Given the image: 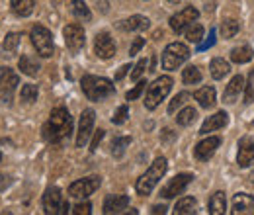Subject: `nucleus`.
I'll return each instance as SVG.
<instances>
[{"mask_svg": "<svg viewBox=\"0 0 254 215\" xmlns=\"http://www.w3.org/2000/svg\"><path fill=\"white\" fill-rule=\"evenodd\" d=\"M127 116H129V108H127L126 104H124V106H120V108L116 110V114H114V118H112V123H116V125H122V123L127 122Z\"/></svg>", "mask_w": 254, "mask_h": 215, "instance_id": "nucleus-39", "label": "nucleus"}, {"mask_svg": "<svg viewBox=\"0 0 254 215\" xmlns=\"http://www.w3.org/2000/svg\"><path fill=\"white\" fill-rule=\"evenodd\" d=\"M151 212H153V214H157V215H159V214H166V206H155Z\"/></svg>", "mask_w": 254, "mask_h": 215, "instance_id": "nucleus-48", "label": "nucleus"}, {"mask_svg": "<svg viewBox=\"0 0 254 215\" xmlns=\"http://www.w3.org/2000/svg\"><path fill=\"white\" fill-rule=\"evenodd\" d=\"M193 98H195L197 104H199L201 108H205V110L213 108L215 102H217V94H215V88H213V86H201L197 92L193 94Z\"/></svg>", "mask_w": 254, "mask_h": 215, "instance_id": "nucleus-22", "label": "nucleus"}, {"mask_svg": "<svg viewBox=\"0 0 254 215\" xmlns=\"http://www.w3.org/2000/svg\"><path fill=\"white\" fill-rule=\"evenodd\" d=\"M20 33H16V31H12V33H8L6 37H4V41H2V49H4V53H8V55H12V53H16V49H18V45H20Z\"/></svg>", "mask_w": 254, "mask_h": 215, "instance_id": "nucleus-31", "label": "nucleus"}, {"mask_svg": "<svg viewBox=\"0 0 254 215\" xmlns=\"http://www.w3.org/2000/svg\"><path fill=\"white\" fill-rule=\"evenodd\" d=\"M231 212L235 215L241 214H251L254 210V198L251 194H235L233 196V202H231Z\"/></svg>", "mask_w": 254, "mask_h": 215, "instance_id": "nucleus-18", "label": "nucleus"}, {"mask_svg": "<svg viewBox=\"0 0 254 215\" xmlns=\"http://www.w3.org/2000/svg\"><path fill=\"white\" fill-rule=\"evenodd\" d=\"M129 145H131V137H118V139H114V143H112V154L116 158H122Z\"/></svg>", "mask_w": 254, "mask_h": 215, "instance_id": "nucleus-34", "label": "nucleus"}, {"mask_svg": "<svg viewBox=\"0 0 254 215\" xmlns=\"http://www.w3.org/2000/svg\"><path fill=\"white\" fill-rule=\"evenodd\" d=\"M254 102V88H253V84L249 82L247 84V94H245V104H253Z\"/></svg>", "mask_w": 254, "mask_h": 215, "instance_id": "nucleus-45", "label": "nucleus"}, {"mask_svg": "<svg viewBox=\"0 0 254 215\" xmlns=\"http://www.w3.org/2000/svg\"><path fill=\"white\" fill-rule=\"evenodd\" d=\"M12 184V178L10 176H4V174H0V192L2 190H6L8 186Z\"/></svg>", "mask_w": 254, "mask_h": 215, "instance_id": "nucleus-47", "label": "nucleus"}, {"mask_svg": "<svg viewBox=\"0 0 254 215\" xmlns=\"http://www.w3.org/2000/svg\"><path fill=\"white\" fill-rule=\"evenodd\" d=\"M182 82L184 84H197V82H201V71L197 69V67H186L184 71H182Z\"/></svg>", "mask_w": 254, "mask_h": 215, "instance_id": "nucleus-30", "label": "nucleus"}, {"mask_svg": "<svg viewBox=\"0 0 254 215\" xmlns=\"http://www.w3.org/2000/svg\"><path fill=\"white\" fill-rule=\"evenodd\" d=\"M72 14L78 20H84V22H88L92 18V12H90V8L86 6L84 0H72Z\"/></svg>", "mask_w": 254, "mask_h": 215, "instance_id": "nucleus-29", "label": "nucleus"}, {"mask_svg": "<svg viewBox=\"0 0 254 215\" xmlns=\"http://www.w3.org/2000/svg\"><path fill=\"white\" fill-rule=\"evenodd\" d=\"M72 214H74V215H90V214H92V204H90V202L76 204V206L72 208Z\"/></svg>", "mask_w": 254, "mask_h": 215, "instance_id": "nucleus-42", "label": "nucleus"}, {"mask_svg": "<svg viewBox=\"0 0 254 215\" xmlns=\"http://www.w3.org/2000/svg\"><path fill=\"white\" fill-rule=\"evenodd\" d=\"M168 2H170V4H178L180 0H168Z\"/></svg>", "mask_w": 254, "mask_h": 215, "instance_id": "nucleus-49", "label": "nucleus"}, {"mask_svg": "<svg viewBox=\"0 0 254 215\" xmlns=\"http://www.w3.org/2000/svg\"><path fill=\"white\" fill-rule=\"evenodd\" d=\"M129 69H133V67H131V65H124V67H122V69L116 72V80H122L127 72H129Z\"/></svg>", "mask_w": 254, "mask_h": 215, "instance_id": "nucleus-46", "label": "nucleus"}, {"mask_svg": "<svg viewBox=\"0 0 254 215\" xmlns=\"http://www.w3.org/2000/svg\"><path fill=\"white\" fill-rule=\"evenodd\" d=\"M195 116H197V112H195L193 108H190V106H188V108H182V110L178 112V116H176V123L182 125V127H186V125L193 123Z\"/></svg>", "mask_w": 254, "mask_h": 215, "instance_id": "nucleus-35", "label": "nucleus"}, {"mask_svg": "<svg viewBox=\"0 0 254 215\" xmlns=\"http://www.w3.org/2000/svg\"><path fill=\"white\" fill-rule=\"evenodd\" d=\"M225 212H227V196H225V192H215L209 198V214L223 215Z\"/></svg>", "mask_w": 254, "mask_h": 215, "instance_id": "nucleus-24", "label": "nucleus"}, {"mask_svg": "<svg viewBox=\"0 0 254 215\" xmlns=\"http://www.w3.org/2000/svg\"><path fill=\"white\" fill-rule=\"evenodd\" d=\"M195 208H197V200L191 198V196H186V198H182V200L176 202V206H174V214L176 215L195 214Z\"/></svg>", "mask_w": 254, "mask_h": 215, "instance_id": "nucleus-26", "label": "nucleus"}, {"mask_svg": "<svg viewBox=\"0 0 254 215\" xmlns=\"http://www.w3.org/2000/svg\"><path fill=\"white\" fill-rule=\"evenodd\" d=\"M18 67H20V71H22L24 74H28V76H35V74L39 72V69H41L37 59H33L32 55H22L20 61H18Z\"/></svg>", "mask_w": 254, "mask_h": 215, "instance_id": "nucleus-27", "label": "nucleus"}, {"mask_svg": "<svg viewBox=\"0 0 254 215\" xmlns=\"http://www.w3.org/2000/svg\"><path fill=\"white\" fill-rule=\"evenodd\" d=\"M229 71H231L229 63L225 61V59H221V57H215V59H211V63H209V72H211L213 80L225 78V76L229 74Z\"/></svg>", "mask_w": 254, "mask_h": 215, "instance_id": "nucleus-23", "label": "nucleus"}, {"mask_svg": "<svg viewBox=\"0 0 254 215\" xmlns=\"http://www.w3.org/2000/svg\"><path fill=\"white\" fill-rule=\"evenodd\" d=\"M184 31H186V39L188 41H191V43H201V39H203V26L201 24L191 22Z\"/></svg>", "mask_w": 254, "mask_h": 215, "instance_id": "nucleus-32", "label": "nucleus"}, {"mask_svg": "<svg viewBox=\"0 0 254 215\" xmlns=\"http://www.w3.org/2000/svg\"><path fill=\"white\" fill-rule=\"evenodd\" d=\"M104 135H106V131H104V129H98V131L94 133V139H92V143H90V151H92V153L98 149V145H100V141L104 139Z\"/></svg>", "mask_w": 254, "mask_h": 215, "instance_id": "nucleus-44", "label": "nucleus"}, {"mask_svg": "<svg viewBox=\"0 0 254 215\" xmlns=\"http://www.w3.org/2000/svg\"><path fill=\"white\" fill-rule=\"evenodd\" d=\"M129 206V198L126 194H116V196H108L104 200V214L112 215V214H122L124 210H127Z\"/></svg>", "mask_w": 254, "mask_h": 215, "instance_id": "nucleus-17", "label": "nucleus"}, {"mask_svg": "<svg viewBox=\"0 0 254 215\" xmlns=\"http://www.w3.org/2000/svg\"><path fill=\"white\" fill-rule=\"evenodd\" d=\"M0 158H2V153H0Z\"/></svg>", "mask_w": 254, "mask_h": 215, "instance_id": "nucleus-50", "label": "nucleus"}, {"mask_svg": "<svg viewBox=\"0 0 254 215\" xmlns=\"http://www.w3.org/2000/svg\"><path fill=\"white\" fill-rule=\"evenodd\" d=\"M147 59H141V61L137 63L135 67H133V71H131V80H139L141 76H143V72H145V67H147Z\"/></svg>", "mask_w": 254, "mask_h": 215, "instance_id": "nucleus-41", "label": "nucleus"}, {"mask_svg": "<svg viewBox=\"0 0 254 215\" xmlns=\"http://www.w3.org/2000/svg\"><path fill=\"white\" fill-rule=\"evenodd\" d=\"M253 57H254V51H253V47H249V45H241V47H235V49L231 51V61L239 63V65L249 63Z\"/></svg>", "mask_w": 254, "mask_h": 215, "instance_id": "nucleus-28", "label": "nucleus"}, {"mask_svg": "<svg viewBox=\"0 0 254 215\" xmlns=\"http://www.w3.org/2000/svg\"><path fill=\"white\" fill-rule=\"evenodd\" d=\"M30 37H32V43H33V47H35V51H37L39 57H43V59L53 57V53H55L53 35H51V31L47 30L45 26H41V24L33 26Z\"/></svg>", "mask_w": 254, "mask_h": 215, "instance_id": "nucleus-4", "label": "nucleus"}, {"mask_svg": "<svg viewBox=\"0 0 254 215\" xmlns=\"http://www.w3.org/2000/svg\"><path fill=\"white\" fill-rule=\"evenodd\" d=\"M237 162H239V166H243V168L251 166L254 162V139H251V137L241 139V143H239V153H237Z\"/></svg>", "mask_w": 254, "mask_h": 215, "instance_id": "nucleus-16", "label": "nucleus"}, {"mask_svg": "<svg viewBox=\"0 0 254 215\" xmlns=\"http://www.w3.org/2000/svg\"><path fill=\"white\" fill-rule=\"evenodd\" d=\"M10 6H12V12L20 18H28L33 12V6H35V0H10Z\"/></svg>", "mask_w": 254, "mask_h": 215, "instance_id": "nucleus-25", "label": "nucleus"}, {"mask_svg": "<svg viewBox=\"0 0 254 215\" xmlns=\"http://www.w3.org/2000/svg\"><path fill=\"white\" fill-rule=\"evenodd\" d=\"M191 180H193V176H191L190 172H182V174H176L174 178H170L166 184L162 186V190H160V198H164V200H172V198H176L178 194H182L188 184H190Z\"/></svg>", "mask_w": 254, "mask_h": 215, "instance_id": "nucleus-10", "label": "nucleus"}, {"mask_svg": "<svg viewBox=\"0 0 254 215\" xmlns=\"http://www.w3.org/2000/svg\"><path fill=\"white\" fill-rule=\"evenodd\" d=\"M94 53L100 59H112L116 55V41L110 33L102 31L94 39Z\"/></svg>", "mask_w": 254, "mask_h": 215, "instance_id": "nucleus-14", "label": "nucleus"}, {"mask_svg": "<svg viewBox=\"0 0 254 215\" xmlns=\"http://www.w3.org/2000/svg\"><path fill=\"white\" fill-rule=\"evenodd\" d=\"M219 145H221V137H207V139H203V141H199L195 145L193 154H195L197 160L205 162V160H209L213 156V153L219 149Z\"/></svg>", "mask_w": 254, "mask_h": 215, "instance_id": "nucleus-15", "label": "nucleus"}, {"mask_svg": "<svg viewBox=\"0 0 254 215\" xmlns=\"http://www.w3.org/2000/svg\"><path fill=\"white\" fill-rule=\"evenodd\" d=\"M188 98H190V94H188V92L176 94V96H174V100L168 104V114H174V112H176L180 106H184V104L188 102Z\"/></svg>", "mask_w": 254, "mask_h": 215, "instance_id": "nucleus-37", "label": "nucleus"}, {"mask_svg": "<svg viewBox=\"0 0 254 215\" xmlns=\"http://www.w3.org/2000/svg\"><path fill=\"white\" fill-rule=\"evenodd\" d=\"M41 204H43V212L47 215H64L70 210V206L63 200V194L59 188H49L43 194Z\"/></svg>", "mask_w": 254, "mask_h": 215, "instance_id": "nucleus-7", "label": "nucleus"}, {"mask_svg": "<svg viewBox=\"0 0 254 215\" xmlns=\"http://www.w3.org/2000/svg\"><path fill=\"white\" fill-rule=\"evenodd\" d=\"M219 31H221V37L233 39V37L239 33V22H237V20H223Z\"/></svg>", "mask_w": 254, "mask_h": 215, "instance_id": "nucleus-33", "label": "nucleus"}, {"mask_svg": "<svg viewBox=\"0 0 254 215\" xmlns=\"http://www.w3.org/2000/svg\"><path fill=\"white\" fill-rule=\"evenodd\" d=\"M80 86H82L84 96L92 102H100L116 92V86L112 84V80L104 76H94V74H84L80 80Z\"/></svg>", "mask_w": 254, "mask_h": 215, "instance_id": "nucleus-2", "label": "nucleus"}, {"mask_svg": "<svg viewBox=\"0 0 254 215\" xmlns=\"http://www.w3.org/2000/svg\"><path fill=\"white\" fill-rule=\"evenodd\" d=\"M188 59H190V49L184 43H180V41L168 43L166 49L162 51V69L176 71L182 63H186Z\"/></svg>", "mask_w": 254, "mask_h": 215, "instance_id": "nucleus-6", "label": "nucleus"}, {"mask_svg": "<svg viewBox=\"0 0 254 215\" xmlns=\"http://www.w3.org/2000/svg\"><path fill=\"white\" fill-rule=\"evenodd\" d=\"M18 84H20V78L12 69H8V67L0 69V100L4 104H12V98H14Z\"/></svg>", "mask_w": 254, "mask_h": 215, "instance_id": "nucleus-8", "label": "nucleus"}, {"mask_svg": "<svg viewBox=\"0 0 254 215\" xmlns=\"http://www.w3.org/2000/svg\"><path fill=\"white\" fill-rule=\"evenodd\" d=\"M197 16H199L197 8L186 6V8H182L178 14H174V16L170 18V28H172V31H176V33H182V31L190 26L191 22L197 20Z\"/></svg>", "mask_w": 254, "mask_h": 215, "instance_id": "nucleus-13", "label": "nucleus"}, {"mask_svg": "<svg viewBox=\"0 0 254 215\" xmlns=\"http://www.w3.org/2000/svg\"><path fill=\"white\" fill-rule=\"evenodd\" d=\"M118 28H122L124 31H145L151 28V22H149V18L135 14V16L124 20L122 24H118Z\"/></svg>", "mask_w": 254, "mask_h": 215, "instance_id": "nucleus-21", "label": "nucleus"}, {"mask_svg": "<svg viewBox=\"0 0 254 215\" xmlns=\"http://www.w3.org/2000/svg\"><path fill=\"white\" fill-rule=\"evenodd\" d=\"M63 35H64V43H66V47H68V51L72 55H76L84 47V43H86V35H84V30H82L80 24H68L64 28Z\"/></svg>", "mask_w": 254, "mask_h": 215, "instance_id": "nucleus-11", "label": "nucleus"}, {"mask_svg": "<svg viewBox=\"0 0 254 215\" xmlns=\"http://www.w3.org/2000/svg\"><path fill=\"white\" fill-rule=\"evenodd\" d=\"M166 168H168V162H166L164 156L155 158V162H151L149 170L137 180V184H135L137 194H141V196H149V194L155 190V186L160 182V178L166 174Z\"/></svg>", "mask_w": 254, "mask_h": 215, "instance_id": "nucleus-3", "label": "nucleus"}, {"mask_svg": "<svg viewBox=\"0 0 254 215\" xmlns=\"http://www.w3.org/2000/svg\"><path fill=\"white\" fill-rule=\"evenodd\" d=\"M102 184V178L100 176H88V178H80L76 182L68 186V196L74 198V200H84L88 196H92L96 190Z\"/></svg>", "mask_w": 254, "mask_h": 215, "instance_id": "nucleus-9", "label": "nucleus"}, {"mask_svg": "<svg viewBox=\"0 0 254 215\" xmlns=\"http://www.w3.org/2000/svg\"><path fill=\"white\" fill-rule=\"evenodd\" d=\"M215 39H217V31L209 30V35H207V39L203 41V43H197V51H205V49H209L211 45H215Z\"/></svg>", "mask_w": 254, "mask_h": 215, "instance_id": "nucleus-40", "label": "nucleus"}, {"mask_svg": "<svg viewBox=\"0 0 254 215\" xmlns=\"http://www.w3.org/2000/svg\"><path fill=\"white\" fill-rule=\"evenodd\" d=\"M145 86H147V82L139 78V82H137V84H135V86H133V88H131V90H129V92L126 94V100H127V102H133V100H137V98L141 96V92L145 90Z\"/></svg>", "mask_w": 254, "mask_h": 215, "instance_id": "nucleus-38", "label": "nucleus"}, {"mask_svg": "<svg viewBox=\"0 0 254 215\" xmlns=\"http://www.w3.org/2000/svg\"><path fill=\"white\" fill-rule=\"evenodd\" d=\"M143 45H145V39H143V37H135V41H133V43H131V47H129V55H131V57H135V55L143 49Z\"/></svg>", "mask_w": 254, "mask_h": 215, "instance_id": "nucleus-43", "label": "nucleus"}, {"mask_svg": "<svg viewBox=\"0 0 254 215\" xmlns=\"http://www.w3.org/2000/svg\"><path fill=\"white\" fill-rule=\"evenodd\" d=\"M37 86L35 84H24L22 86V92H20V98L24 104H33L37 100Z\"/></svg>", "mask_w": 254, "mask_h": 215, "instance_id": "nucleus-36", "label": "nucleus"}, {"mask_svg": "<svg viewBox=\"0 0 254 215\" xmlns=\"http://www.w3.org/2000/svg\"><path fill=\"white\" fill-rule=\"evenodd\" d=\"M96 122V112L94 110H84L78 122V131H76V147H84L92 135Z\"/></svg>", "mask_w": 254, "mask_h": 215, "instance_id": "nucleus-12", "label": "nucleus"}, {"mask_svg": "<svg viewBox=\"0 0 254 215\" xmlns=\"http://www.w3.org/2000/svg\"><path fill=\"white\" fill-rule=\"evenodd\" d=\"M172 90V78L170 76H159L153 84H149L147 88V96H145V108L147 110H157L160 102L168 96Z\"/></svg>", "mask_w": 254, "mask_h": 215, "instance_id": "nucleus-5", "label": "nucleus"}, {"mask_svg": "<svg viewBox=\"0 0 254 215\" xmlns=\"http://www.w3.org/2000/svg\"><path fill=\"white\" fill-rule=\"evenodd\" d=\"M72 133V118L66 108H55L43 125V139L51 145H59Z\"/></svg>", "mask_w": 254, "mask_h": 215, "instance_id": "nucleus-1", "label": "nucleus"}, {"mask_svg": "<svg viewBox=\"0 0 254 215\" xmlns=\"http://www.w3.org/2000/svg\"><path fill=\"white\" fill-rule=\"evenodd\" d=\"M229 123V116L225 114V112H217V114H213V116H209L203 125H201V129H199V133L201 135H207V133H211V131H217V129H223L225 125Z\"/></svg>", "mask_w": 254, "mask_h": 215, "instance_id": "nucleus-20", "label": "nucleus"}, {"mask_svg": "<svg viewBox=\"0 0 254 215\" xmlns=\"http://www.w3.org/2000/svg\"><path fill=\"white\" fill-rule=\"evenodd\" d=\"M247 88V82H245V76H241V74H237L231 82H229V86L225 88V92H223V102L225 104H233L237 98H239V94L243 92Z\"/></svg>", "mask_w": 254, "mask_h": 215, "instance_id": "nucleus-19", "label": "nucleus"}]
</instances>
